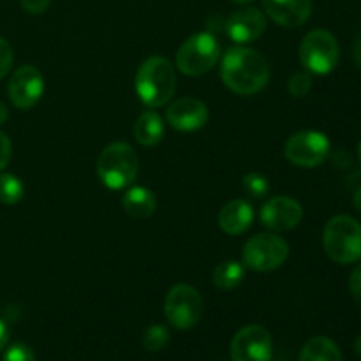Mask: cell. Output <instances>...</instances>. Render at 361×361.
<instances>
[{"mask_svg":"<svg viewBox=\"0 0 361 361\" xmlns=\"http://www.w3.org/2000/svg\"><path fill=\"white\" fill-rule=\"evenodd\" d=\"M221 78L235 94L252 95L263 90L270 81V66L256 49L236 46L222 56Z\"/></svg>","mask_w":361,"mask_h":361,"instance_id":"obj_1","label":"cell"},{"mask_svg":"<svg viewBox=\"0 0 361 361\" xmlns=\"http://www.w3.org/2000/svg\"><path fill=\"white\" fill-rule=\"evenodd\" d=\"M134 88L143 104L148 108H161L175 95V67L164 56H150L137 69Z\"/></svg>","mask_w":361,"mask_h":361,"instance_id":"obj_2","label":"cell"},{"mask_svg":"<svg viewBox=\"0 0 361 361\" xmlns=\"http://www.w3.org/2000/svg\"><path fill=\"white\" fill-rule=\"evenodd\" d=\"M140 171V157L129 143L116 141L99 154L97 175L108 189L120 190L133 185Z\"/></svg>","mask_w":361,"mask_h":361,"instance_id":"obj_3","label":"cell"},{"mask_svg":"<svg viewBox=\"0 0 361 361\" xmlns=\"http://www.w3.org/2000/svg\"><path fill=\"white\" fill-rule=\"evenodd\" d=\"M323 247L335 263H356L361 259V224L349 215H335L324 226Z\"/></svg>","mask_w":361,"mask_h":361,"instance_id":"obj_4","label":"cell"},{"mask_svg":"<svg viewBox=\"0 0 361 361\" xmlns=\"http://www.w3.org/2000/svg\"><path fill=\"white\" fill-rule=\"evenodd\" d=\"M221 60L219 39L210 32H200L185 39L176 53V67L187 76H201Z\"/></svg>","mask_w":361,"mask_h":361,"instance_id":"obj_5","label":"cell"},{"mask_svg":"<svg viewBox=\"0 0 361 361\" xmlns=\"http://www.w3.org/2000/svg\"><path fill=\"white\" fill-rule=\"evenodd\" d=\"M341 59L338 41L331 32L317 28L309 32L300 44V62L309 73L330 74Z\"/></svg>","mask_w":361,"mask_h":361,"instance_id":"obj_6","label":"cell"},{"mask_svg":"<svg viewBox=\"0 0 361 361\" xmlns=\"http://www.w3.org/2000/svg\"><path fill=\"white\" fill-rule=\"evenodd\" d=\"M289 257V245L282 236L261 233L252 236L243 247V267L252 271H271L281 268Z\"/></svg>","mask_w":361,"mask_h":361,"instance_id":"obj_7","label":"cell"},{"mask_svg":"<svg viewBox=\"0 0 361 361\" xmlns=\"http://www.w3.org/2000/svg\"><path fill=\"white\" fill-rule=\"evenodd\" d=\"M204 302L200 291L192 286L176 284L169 289L164 302L166 319L176 330H190L203 316Z\"/></svg>","mask_w":361,"mask_h":361,"instance_id":"obj_8","label":"cell"},{"mask_svg":"<svg viewBox=\"0 0 361 361\" xmlns=\"http://www.w3.org/2000/svg\"><path fill=\"white\" fill-rule=\"evenodd\" d=\"M330 140L319 130H300L286 141V159L296 168H316L330 155Z\"/></svg>","mask_w":361,"mask_h":361,"instance_id":"obj_9","label":"cell"},{"mask_svg":"<svg viewBox=\"0 0 361 361\" xmlns=\"http://www.w3.org/2000/svg\"><path fill=\"white\" fill-rule=\"evenodd\" d=\"M271 337L261 324H249L242 328L231 341L233 361H270Z\"/></svg>","mask_w":361,"mask_h":361,"instance_id":"obj_10","label":"cell"},{"mask_svg":"<svg viewBox=\"0 0 361 361\" xmlns=\"http://www.w3.org/2000/svg\"><path fill=\"white\" fill-rule=\"evenodd\" d=\"M7 92L16 108L30 109L44 94V78L37 67L21 66L11 76Z\"/></svg>","mask_w":361,"mask_h":361,"instance_id":"obj_11","label":"cell"},{"mask_svg":"<svg viewBox=\"0 0 361 361\" xmlns=\"http://www.w3.org/2000/svg\"><path fill=\"white\" fill-rule=\"evenodd\" d=\"M261 222L268 229L277 233L291 231L302 222L303 208L296 200L289 196L270 197L261 208Z\"/></svg>","mask_w":361,"mask_h":361,"instance_id":"obj_12","label":"cell"},{"mask_svg":"<svg viewBox=\"0 0 361 361\" xmlns=\"http://www.w3.org/2000/svg\"><path fill=\"white\" fill-rule=\"evenodd\" d=\"M226 34L236 44H249L261 39L267 30V18L256 7H245L226 20Z\"/></svg>","mask_w":361,"mask_h":361,"instance_id":"obj_13","label":"cell"},{"mask_svg":"<svg viewBox=\"0 0 361 361\" xmlns=\"http://www.w3.org/2000/svg\"><path fill=\"white\" fill-rule=\"evenodd\" d=\"M208 108L203 101L196 97H182L173 102L166 111L169 126L182 133H194L207 126Z\"/></svg>","mask_w":361,"mask_h":361,"instance_id":"obj_14","label":"cell"},{"mask_svg":"<svg viewBox=\"0 0 361 361\" xmlns=\"http://www.w3.org/2000/svg\"><path fill=\"white\" fill-rule=\"evenodd\" d=\"M268 16L286 28L302 27L312 14L310 0H263Z\"/></svg>","mask_w":361,"mask_h":361,"instance_id":"obj_15","label":"cell"},{"mask_svg":"<svg viewBox=\"0 0 361 361\" xmlns=\"http://www.w3.org/2000/svg\"><path fill=\"white\" fill-rule=\"evenodd\" d=\"M254 210L245 200H233L224 204L219 214V228L226 235H242L252 226Z\"/></svg>","mask_w":361,"mask_h":361,"instance_id":"obj_16","label":"cell"},{"mask_svg":"<svg viewBox=\"0 0 361 361\" xmlns=\"http://www.w3.org/2000/svg\"><path fill=\"white\" fill-rule=\"evenodd\" d=\"M134 137L143 147H154L164 137V120L157 111H145L134 123Z\"/></svg>","mask_w":361,"mask_h":361,"instance_id":"obj_17","label":"cell"},{"mask_svg":"<svg viewBox=\"0 0 361 361\" xmlns=\"http://www.w3.org/2000/svg\"><path fill=\"white\" fill-rule=\"evenodd\" d=\"M123 210L134 219H147L150 217L157 207L154 192L147 187H133L127 190L122 197Z\"/></svg>","mask_w":361,"mask_h":361,"instance_id":"obj_18","label":"cell"},{"mask_svg":"<svg viewBox=\"0 0 361 361\" xmlns=\"http://www.w3.org/2000/svg\"><path fill=\"white\" fill-rule=\"evenodd\" d=\"M300 361H342V353L331 338L314 337L303 345Z\"/></svg>","mask_w":361,"mask_h":361,"instance_id":"obj_19","label":"cell"},{"mask_svg":"<svg viewBox=\"0 0 361 361\" xmlns=\"http://www.w3.org/2000/svg\"><path fill=\"white\" fill-rule=\"evenodd\" d=\"M243 279H245V267L238 261H224V263L217 264L214 275H212L215 288L224 289V291L238 288Z\"/></svg>","mask_w":361,"mask_h":361,"instance_id":"obj_20","label":"cell"},{"mask_svg":"<svg viewBox=\"0 0 361 361\" xmlns=\"http://www.w3.org/2000/svg\"><path fill=\"white\" fill-rule=\"evenodd\" d=\"M23 194L25 185L16 175H11V173L0 175V203L16 204L18 201H21Z\"/></svg>","mask_w":361,"mask_h":361,"instance_id":"obj_21","label":"cell"},{"mask_svg":"<svg viewBox=\"0 0 361 361\" xmlns=\"http://www.w3.org/2000/svg\"><path fill=\"white\" fill-rule=\"evenodd\" d=\"M169 342V330L162 324L148 326L143 334V348L150 353H157L164 349Z\"/></svg>","mask_w":361,"mask_h":361,"instance_id":"obj_22","label":"cell"},{"mask_svg":"<svg viewBox=\"0 0 361 361\" xmlns=\"http://www.w3.org/2000/svg\"><path fill=\"white\" fill-rule=\"evenodd\" d=\"M242 187L250 197H256V200L267 197L270 192V182L261 173H247L242 180Z\"/></svg>","mask_w":361,"mask_h":361,"instance_id":"obj_23","label":"cell"},{"mask_svg":"<svg viewBox=\"0 0 361 361\" xmlns=\"http://www.w3.org/2000/svg\"><path fill=\"white\" fill-rule=\"evenodd\" d=\"M288 88H289V94H291L293 97H298V99L305 97V95L310 92V88H312V78H310V74L307 73L293 74V76L289 78Z\"/></svg>","mask_w":361,"mask_h":361,"instance_id":"obj_24","label":"cell"},{"mask_svg":"<svg viewBox=\"0 0 361 361\" xmlns=\"http://www.w3.org/2000/svg\"><path fill=\"white\" fill-rule=\"evenodd\" d=\"M2 361H35V355L27 344H13L4 353Z\"/></svg>","mask_w":361,"mask_h":361,"instance_id":"obj_25","label":"cell"},{"mask_svg":"<svg viewBox=\"0 0 361 361\" xmlns=\"http://www.w3.org/2000/svg\"><path fill=\"white\" fill-rule=\"evenodd\" d=\"M13 60H14L13 48H11V44L6 41V39L0 37V80H2V78L11 71V67H13Z\"/></svg>","mask_w":361,"mask_h":361,"instance_id":"obj_26","label":"cell"},{"mask_svg":"<svg viewBox=\"0 0 361 361\" xmlns=\"http://www.w3.org/2000/svg\"><path fill=\"white\" fill-rule=\"evenodd\" d=\"M349 293H351L353 300L361 307V264L351 271L349 277Z\"/></svg>","mask_w":361,"mask_h":361,"instance_id":"obj_27","label":"cell"},{"mask_svg":"<svg viewBox=\"0 0 361 361\" xmlns=\"http://www.w3.org/2000/svg\"><path fill=\"white\" fill-rule=\"evenodd\" d=\"M11 155H13V145H11L7 134L0 130V171H4L6 166L9 164Z\"/></svg>","mask_w":361,"mask_h":361,"instance_id":"obj_28","label":"cell"},{"mask_svg":"<svg viewBox=\"0 0 361 361\" xmlns=\"http://www.w3.org/2000/svg\"><path fill=\"white\" fill-rule=\"evenodd\" d=\"M51 0H20L21 7L30 14H42L49 7Z\"/></svg>","mask_w":361,"mask_h":361,"instance_id":"obj_29","label":"cell"},{"mask_svg":"<svg viewBox=\"0 0 361 361\" xmlns=\"http://www.w3.org/2000/svg\"><path fill=\"white\" fill-rule=\"evenodd\" d=\"M7 341H9V330H7L6 323L0 319V351L7 345Z\"/></svg>","mask_w":361,"mask_h":361,"instance_id":"obj_30","label":"cell"},{"mask_svg":"<svg viewBox=\"0 0 361 361\" xmlns=\"http://www.w3.org/2000/svg\"><path fill=\"white\" fill-rule=\"evenodd\" d=\"M353 56H355V62L358 63V67H361V32L356 37L355 46H353Z\"/></svg>","mask_w":361,"mask_h":361,"instance_id":"obj_31","label":"cell"},{"mask_svg":"<svg viewBox=\"0 0 361 361\" xmlns=\"http://www.w3.org/2000/svg\"><path fill=\"white\" fill-rule=\"evenodd\" d=\"M353 204H355L356 210H358L360 214H361V187H360L358 190H356L355 197H353Z\"/></svg>","mask_w":361,"mask_h":361,"instance_id":"obj_32","label":"cell"},{"mask_svg":"<svg viewBox=\"0 0 361 361\" xmlns=\"http://www.w3.org/2000/svg\"><path fill=\"white\" fill-rule=\"evenodd\" d=\"M6 118H7V108L0 102V123L6 122Z\"/></svg>","mask_w":361,"mask_h":361,"instance_id":"obj_33","label":"cell"},{"mask_svg":"<svg viewBox=\"0 0 361 361\" xmlns=\"http://www.w3.org/2000/svg\"><path fill=\"white\" fill-rule=\"evenodd\" d=\"M355 351H356V355H358L361 358V335L358 338H356V342H355Z\"/></svg>","mask_w":361,"mask_h":361,"instance_id":"obj_34","label":"cell"},{"mask_svg":"<svg viewBox=\"0 0 361 361\" xmlns=\"http://www.w3.org/2000/svg\"><path fill=\"white\" fill-rule=\"evenodd\" d=\"M231 2H235V4H249V2H252V0H231Z\"/></svg>","mask_w":361,"mask_h":361,"instance_id":"obj_35","label":"cell"},{"mask_svg":"<svg viewBox=\"0 0 361 361\" xmlns=\"http://www.w3.org/2000/svg\"><path fill=\"white\" fill-rule=\"evenodd\" d=\"M358 155H360V161H361V141H360V145H358Z\"/></svg>","mask_w":361,"mask_h":361,"instance_id":"obj_36","label":"cell"}]
</instances>
